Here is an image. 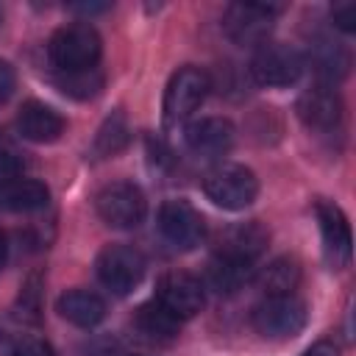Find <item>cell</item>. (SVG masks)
<instances>
[{"label":"cell","mask_w":356,"mask_h":356,"mask_svg":"<svg viewBox=\"0 0 356 356\" xmlns=\"http://www.w3.org/2000/svg\"><path fill=\"white\" fill-rule=\"evenodd\" d=\"M100 53H103L100 33L92 25H83V22L58 28L50 36V44H47V56L61 72L95 70V64L100 61Z\"/></svg>","instance_id":"1"},{"label":"cell","mask_w":356,"mask_h":356,"mask_svg":"<svg viewBox=\"0 0 356 356\" xmlns=\"http://www.w3.org/2000/svg\"><path fill=\"white\" fill-rule=\"evenodd\" d=\"M203 192L214 206L225 211H242L256 200L259 178L245 164H222L206 175Z\"/></svg>","instance_id":"2"},{"label":"cell","mask_w":356,"mask_h":356,"mask_svg":"<svg viewBox=\"0 0 356 356\" xmlns=\"http://www.w3.org/2000/svg\"><path fill=\"white\" fill-rule=\"evenodd\" d=\"M306 320L309 312L298 295H270L250 314L253 328L267 339H289L306 328Z\"/></svg>","instance_id":"3"},{"label":"cell","mask_w":356,"mask_h":356,"mask_svg":"<svg viewBox=\"0 0 356 356\" xmlns=\"http://www.w3.org/2000/svg\"><path fill=\"white\" fill-rule=\"evenodd\" d=\"M97 217L111 228H136L147 214L145 192L131 181H114L95 197Z\"/></svg>","instance_id":"4"},{"label":"cell","mask_w":356,"mask_h":356,"mask_svg":"<svg viewBox=\"0 0 356 356\" xmlns=\"http://www.w3.org/2000/svg\"><path fill=\"white\" fill-rule=\"evenodd\" d=\"M209 95V75L197 67H181L172 72L164 89V122L178 125L189 120Z\"/></svg>","instance_id":"5"},{"label":"cell","mask_w":356,"mask_h":356,"mask_svg":"<svg viewBox=\"0 0 356 356\" xmlns=\"http://www.w3.org/2000/svg\"><path fill=\"white\" fill-rule=\"evenodd\" d=\"M97 278L114 295H128L145 278V256L131 245H106L97 256Z\"/></svg>","instance_id":"6"},{"label":"cell","mask_w":356,"mask_h":356,"mask_svg":"<svg viewBox=\"0 0 356 356\" xmlns=\"http://www.w3.org/2000/svg\"><path fill=\"white\" fill-rule=\"evenodd\" d=\"M303 72V56L281 42H264L259 44L253 61H250V75L259 86H292Z\"/></svg>","instance_id":"7"},{"label":"cell","mask_w":356,"mask_h":356,"mask_svg":"<svg viewBox=\"0 0 356 356\" xmlns=\"http://www.w3.org/2000/svg\"><path fill=\"white\" fill-rule=\"evenodd\" d=\"M159 231L175 250H195L206 236V220L189 200H164L159 209Z\"/></svg>","instance_id":"8"},{"label":"cell","mask_w":356,"mask_h":356,"mask_svg":"<svg viewBox=\"0 0 356 356\" xmlns=\"http://www.w3.org/2000/svg\"><path fill=\"white\" fill-rule=\"evenodd\" d=\"M156 300L178 320H189L203 309L206 289L195 275L184 270H170L156 281Z\"/></svg>","instance_id":"9"},{"label":"cell","mask_w":356,"mask_h":356,"mask_svg":"<svg viewBox=\"0 0 356 356\" xmlns=\"http://www.w3.org/2000/svg\"><path fill=\"white\" fill-rule=\"evenodd\" d=\"M275 14H278L275 6L231 3L225 8V17H222V31L236 44H264Z\"/></svg>","instance_id":"10"},{"label":"cell","mask_w":356,"mask_h":356,"mask_svg":"<svg viewBox=\"0 0 356 356\" xmlns=\"http://www.w3.org/2000/svg\"><path fill=\"white\" fill-rule=\"evenodd\" d=\"M267 242H270V234L261 222H256V220L239 222V225L225 228L217 236L214 256L228 259V261H239V264H253L264 253Z\"/></svg>","instance_id":"11"},{"label":"cell","mask_w":356,"mask_h":356,"mask_svg":"<svg viewBox=\"0 0 356 356\" xmlns=\"http://www.w3.org/2000/svg\"><path fill=\"white\" fill-rule=\"evenodd\" d=\"M317 222H320V234H323V253H325V261L339 270L350 261V222L348 217L342 214V209L337 203H328V200H320L317 203Z\"/></svg>","instance_id":"12"},{"label":"cell","mask_w":356,"mask_h":356,"mask_svg":"<svg viewBox=\"0 0 356 356\" xmlns=\"http://www.w3.org/2000/svg\"><path fill=\"white\" fill-rule=\"evenodd\" d=\"M298 117L312 131H320V134L334 131L342 122V100H339L337 89L328 83H317V86L306 89L298 97Z\"/></svg>","instance_id":"13"},{"label":"cell","mask_w":356,"mask_h":356,"mask_svg":"<svg viewBox=\"0 0 356 356\" xmlns=\"http://www.w3.org/2000/svg\"><path fill=\"white\" fill-rule=\"evenodd\" d=\"M186 147L200 159L225 156L234 145V125L225 117H200L186 125L184 131Z\"/></svg>","instance_id":"14"},{"label":"cell","mask_w":356,"mask_h":356,"mask_svg":"<svg viewBox=\"0 0 356 356\" xmlns=\"http://www.w3.org/2000/svg\"><path fill=\"white\" fill-rule=\"evenodd\" d=\"M64 128H67L64 117H61L56 108L39 103V100L22 103V108H19V114H17V131L22 134V139L36 142V145L56 142V139L64 134Z\"/></svg>","instance_id":"15"},{"label":"cell","mask_w":356,"mask_h":356,"mask_svg":"<svg viewBox=\"0 0 356 356\" xmlns=\"http://www.w3.org/2000/svg\"><path fill=\"white\" fill-rule=\"evenodd\" d=\"M56 312L78 328H95L106 317V303L100 295H95L89 289H67L58 295Z\"/></svg>","instance_id":"16"},{"label":"cell","mask_w":356,"mask_h":356,"mask_svg":"<svg viewBox=\"0 0 356 356\" xmlns=\"http://www.w3.org/2000/svg\"><path fill=\"white\" fill-rule=\"evenodd\" d=\"M50 200V189L33 178H11L0 184V209L14 214H28L44 209Z\"/></svg>","instance_id":"17"},{"label":"cell","mask_w":356,"mask_h":356,"mask_svg":"<svg viewBox=\"0 0 356 356\" xmlns=\"http://www.w3.org/2000/svg\"><path fill=\"white\" fill-rule=\"evenodd\" d=\"M134 328L145 342H172L181 331V320L170 314L159 300H150L136 309L134 314Z\"/></svg>","instance_id":"18"},{"label":"cell","mask_w":356,"mask_h":356,"mask_svg":"<svg viewBox=\"0 0 356 356\" xmlns=\"http://www.w3.org/2000/svg\"><path fill=\"white\" fill-rule=\"evenodd\" d=\"M298 284H300V264L292 256H281V259L270 261L259 275V286L267 298L270 295H295Z\"/></svg>","instance_id":"19"},{"label":"cell","mask_w":356,"mask_h":356,"mask_svg":"<svg viewBox=\"0 0 356 356\" xmlns=\"http://www.w3.org/2000/svg\"><path fill=\"white\" fill-rule=\"evenodd\" d=\"M250 278H253V264H239V261H228L220 256H214L209 264V284L222 295H234Z\"/></svg>","instance_id":"20"},{"label":"cell","mask_w":356,"mask_h":356,"mask_svg":"<svg viewBox=\"0 0 356 356\" xmlns=\"http://www.w3.org/2000/svg\"><path fill=\"white\" fill-rule=\"evenodd\" d=\"M312 64H314L317 75H320L323 81H328V86H331L334 81H339V78L348 72L350 58H348V53H345L339 44H331V42L320 39V42L312 47Z\"/></svg>","instance_id":"21"},{"label":"cell","mask_w":356,"mask_h":356,"mask_svg":"<svg viewBox=\"0 0 356 356\" xmlns=\"http://www.w3.org/2000/svg\"><path fill=\"white\" fill-rule=\"evenodd\" d=\"M125 145H128V125H125V117H122V114H111V117L100 125L92 150H95V156L106 159V156H117Z\"/></svg>","instance_id":"22"},{"label":"cell","mask_w":356,"mask_h":356,"mask_svg":"<svg viewBox=\"0 0 356 356\" xmlns=\"http://www.w3.org/2000/svg\"><path fill=\"white\" fill-rule=\"evenodd\" d=\"M64 78L58 81V86L72 95V97H92L100 92L103 86V78L95 75V70H83V72H61Z\"/></svg>","instance_id":"23"},{"label":"cell","mask_w":356,"mask_h":356,"mask_svg":"<svg viewBox=\"0 0 356 356\" xmlns=\"http://www.w3.org/2000/svg\"><path fill=\"white\" fill-rule=\"evenodd\" d=\"M331 19H334V25H337L339 31L353 33V31H356V6H353V3H337V6L331 8Z\"/></svg>","instance_id":"24"},{"label":"cell","mask_w":356,"mask_h":356,"mask_svg":"<svg viewBox=\"0 0 356 356\" xmlns=\"http://www.w3.org/2000/svg\"><path fill=\"white\" fill-rule=\"evenodd\" d=\"M19 170H22V161H19L14 153L0 150V184H6V181H11V178H17V175H19Z\"/></svg>","instance_id":"25"},{"label":"cell","mask_w":356,"mask_h":356,"mask_svg":"<svg viewBox=\"0 0 356 356\" xmlns=\"http://www.w3.org/2000/svg\"><path fill=\"white\" fill-rule=\"evenodd\" d=\"M14 83H17V75H14L11 64L0 61V103H6V100L11 97V92H14Z\"/></svg>","instance_id":"26"},{"label":"cell","mask_w":356,"mask_h":356,"mask_svg":"<svg viewBox=\"0 0 356 356\" xmlns=\"http://www.w3.org/2000/svg\"><path fill=\"white\" fill-rule=\"evenodd\" d=\"M111 6L108 3H72L70 6V11H75V14H86V17H92V14H103V11H108Z\"/></svg>","instance_id":"27"},{"label":"cell","mask_w":356,"mask_h":356,"mask_svg":"<svg viewBox=\"0 0 356 356\" xmlns=\"http://www.w3.org/2000/svg\"><path fill=\"white\" fill-rule=\"evenodd\" d=\"M303 356H339V353H337V348H334L331 342H317V345H312Z\"/></svg>","instance_id":"28"},{"label":"cell","mask_w":356,"mask_h":356,"mask_svg":"<svg viewBox=\"0 0 356 356\" xmlns=\"http://www.w3.org/2000/svg\"><path fill=\"white\" fill-rule=\"evenodd\" d=\"M28 356H56V353L50 350L47 342H31L28 345Z\"/></svg>","instance_id":"29"},{"label":"cell","mask_w":356,"mask_h":356,"mask_svg":"<svg viewBox=\"0 0 356 356\" xmlns=\"http://www.w3.org/2000/svg\"><path fill=\"white\" fill-rule=\"evenodd\" d=\"M6 253H8V245H6V239H3V234H0V270H3V264H6Z\"/></svg>","instance_id":"30"}]
</instances>
